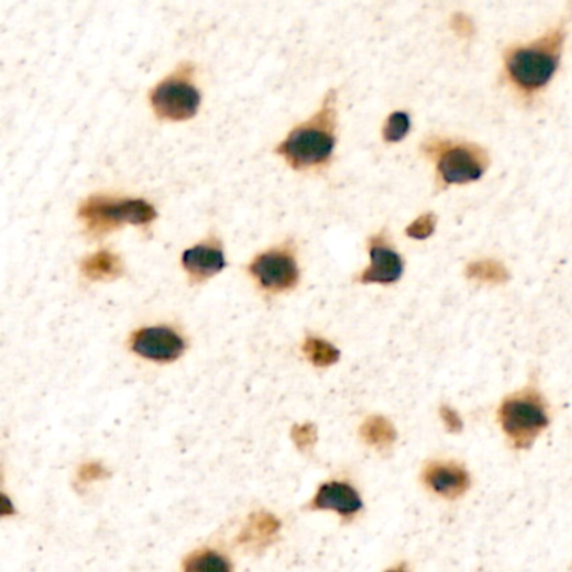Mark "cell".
Here are the masks:
<instances>
[{"mask_svg": "<svg viewBox=\"0 0 572 572\" xmlns=\"http://www.w3.org/2000/svg\"><path fill=\"white\" fill-rule=\"evenodd\" d=\"M338 143V91H327L319 109L310 120L295 124L276 153L295 171H319L325 168Z\"/></svg>", "mask_w": 572, "mask_h": 572, "instance_id": "obj_1", "label": "cell"}, {"mask_svg": "<svg viewBox=\"0 0 572 572\" xmlns=\"http://www.w3.org/2000/svg\"><path fill=\"white\" fill-rule=\"evenodd\" d=\"M568 24L569 16H564L552 29L530 44H517L505 51V79L515 91L532 98L552 81L566 44Z\"/></svg>", "mask_w": 572, "mask_h": 572, "instance_id": "obj_2", "label": "cell"}, {"mask_svg": "<svg viewBox=\"0 0 572 572\" xmlns=\"http://www.w3.org/2000/svg\"><path fill=\"white\" fill-rule=\"evenodd\" d=\"M78 218L86 235L101 239L124 225H152L158 218V212L145 199L118 197L99 192L79 203Z\"/></svg>", "mask_w": 572, "mask_h": 572, "instance_id": "obj_3", "label": "cell"}, {"mask_svg": "<svg viewBox=\"0 0 572 572\" xmlns=\"http://www.w3.org/2000/svg\"><path fill=\"white\" fill-rule=\"evenodd\" d=\"M430 156L443 185H465L477 182L490 167V156L485 148L466 141L430 138L421 145Z\"/></svg>", "mask_w": 572, "mask_h": 572, "instance_id": "obj_4", "label": "cell"}, {"mask_svg": "<svg viewBox=\"0 0 572 572\" xmlns=\"http://www.w3.org/2000/svg\"><path fill=\"white\" fill-rule=\"evenodd\" d=\"M197 66L185 61L150 91V105L161 121L182 123L197 116L201 105L200 90L195 82Z\"/></svg>", "mask_w": 572, "mask_h": 572, "instance_id": "obj_5", "label": "cell"}, {"mask_svg": "<svg viewBox=\"0 0 572 572\" xmlns=\"http://www.w3.org/2000/svg\"><path fill=\"white\" fill-rule=\"evenodd\" d=\"M247 270L262 294L280 295L294 291L301 280L294 242L286 240L257 254Z\"/></svg>", "mask_w": 572, "mask_h": 572, "instance_id": "obj_6", "label": "cell"}, {"mask_svg": "<svg viewBox=\"0 0 572 572\" xmlns=\"http://www.w3.org/2000/svg\"><path fill=\"white\" fill-rule=\"evenodd\" d=\"M498 419L517 449H529L549 425L541 395L536 389L509 396L500 404Z\"/></svg>", "mask_w": 572, "mask_h": 572, "instance_id": "obj_7", "label": "cell"}, {"mask_svg": "<svg viewBox=\"0 0 572 572\" xmlns=\"http://www.w3.org/2000/svg\"><path fill=\"white\" fill-rule=\"evenodd\" d=\"M128 342L135 355L155 363H173L186 351L185 338L171 325L139 327Z\"/></svg>", "mask_w": 572, "mask_h": 572, "instance_id": "obj_8", "label": "cell"}, {"mask_svg": "<svg viewBox=\"0 0 572 572\" xmlns=\"http://www.w3.org/2000/svg\"><path fill=\"white\" fill-rule=\"evenodd\" d=\"M368 252L372 263L359 274V284L391 286L402 278L404 262L387 231H380L368 239Z\"/></svg>", "mask_w": 572, "mask_h": 572, "instance_id": "obj_9", "label": "cell"}, {"mask_svg": "<svg viewBox=\"0 0 572 572\" xmlns=\"http://www.w3.org/2000/svg\"><path fill=\"white\" fill-rule=\"evenodd\" d=\"M227 265L223 244L215 233H210L193 247L182 254V267L192 286H201L218 276Z\"/></svg>", "mask_w": 572, "mask_h": 572, "instance_id": "obj_10", "label": "cell"}, {"mask_svg": "<svg viewBox=\"0 0 572 572\" xmlns=\"http://www.w3.org/2000/svg\"><path fill=\"white\" fill-rule=\"evenodd\" d=\"M312 509L338 512L342 517H351L363 507V500L355 489L342 482L323 483L310 502Z\"/></svg>", "mask_w": 572, "mask_h": 572, "instance_id": "obj_11", "label": "cell"}, {"mask_svg": "<svg viewBox=\"0 0 572 572\" xmlns=\"http://www.w3.org/2000/svg\"><path fill=\"white\" fill-rule=\"evenodd\" d=\"M427 485L447 498H457L464 495L470 487V477L460 465L432 464L425 470Z\"/></svg>", "mask_w": 572, "mask_h": 572, "instance_id": "obj_12", "label": "cell"}, {"mask_svg": "<svg viewBox=\"0 0 572 572\" xmlns=\"http://www.w3.org/2000/svg\"><path fill=\"white\" fill-rule=\"evenodd\" d=\"M81 276L90 282H113L123 278V259L108 248H101L79 261Z\"/></svg>", "mask_w": 572, "mask_h": 572, "instance_id": "obj_13", "label": "cell"}, {"mask_svg": "<svg viewBox=\"0 0 572 572\" xmlns=\"http://www.w3.org/2000/svg\"><path fill=\"white\" fill-rule=\"evenodd\" d=\"M465 276L480 284H504L511 278L507 267L497 259H480L468 263Z\"/></svg>", "mask_w": 572, "mask_h": 572, "instance_id": "obj_14", "label": "cell"}, {"mask_svg": "<svg viewBox=\"0 0 572 572\" xmlns=\"http://www.w3.org/2000/svg\"><path fill=\"white\" fill-rule=\"evenodd\" d=\"M302 353L314 364L316 368H327L340 361V349L331 344L329 341L317 338V336H308L302 344Z\"/></svg>", "mask_w": 572, "mask_h": 572, "instance_id": "obj_15", "label": "cell"}, {"mask_svg": "<svg viewBox=\"0 0 572 572\" xmlns=\"http://www.w3.org/2000/svg\"><path fill=\"white\" fill-rule=\"evenodd\" d=\"M361 435L366 443H370L376 449H387L389 447L395 438H396V430L395 427L388 421L387 418L372 417L368 418L363 427H361Z\"/></svg>", "mask_w": 572, "mask_h": 572, "instance_id": "obj_16", "label": "cell"}, {"mask_svg": "<svg viewBox=\"0 0 572 572\" xmlns=\"http://www.w3.org/2000/svg\"><path fill=\"white\" fill-rule=\"evenodd\" d=\"M184 572H232V564L215 551H199L186 557Z\"/></svg>", "mask_w": 572, "mask_h": 572, "instance_id": "obj_17", "label": "cell"}, {"mask_svg": "<svg viewBox=\"0 0 572 572\" xmlns=\"http://www.w3.org/2000/svg\"><path fill=\"white\" fill-rule=\"evenodd\" d=\"M278 530V522L272 515H254L246 529V541L257 542L270 539Z\"/></svg>", "mask_w": 572, "mask_h": 572, "instance_id": "obj_18", "label": "cell"}, {"mask_svg": "<svg viewBox=\"0 0 572 572\" xmlns=\"http://www.w3.org/2000/svg\"><path fill=\"white\" fill-rule=\"evenodd\" d=\"M410 128V116L404 111H395L388 116L387 123L383 126V139L387 143H398L408 135Z\"/></svg>", "mask_w": 572, "mask_h": 572, "instance_id": "obj_19", "label": "cell"}, {"mask_svg": "<svg viewBox=\"0 0 572 572\" xmlns=\"http://www.w3.org/2000/svg\"><path fill=\"white\" fill-rule=\"evenodd\" d=\"M435 229H436V215L430 212V214H423L417 220H413L406 227V235L415 240H427L428 237L434 235Z\"/></svg>", "mask_w": 572, "mask_h": 572, "instance_id": "obj_20", "label": "cell"}, {"mask_svg": "<svg viewBox=\"0 0 572 572\" xmlns=\"http://www.w3.org/2000/svg\"><path fill=\"white\" fill-rule=\"evenodd\" d=\"M293 440L295 445L301 450H308L316 443V427L310 423H304L294 427L293 430Z\"/></svg>", "mask_w": 572, "mask_h": 572, "instance_id": "obj_21", "label": "cell"}, {"mask_svg": "<svg viewBox=\"0 0 572 572\" xmlns=\"http://www.w3.org/2000/svg\"><path fill=\"white\" fill-rule=\"evenodd\" d=\"M450 24H451V29L457 32L460 37H465V39H468V37H472L475 34V26H474L472 19L465 16V14H460V12H457L455 16L451 17Z\"/></svg>", "mask_w": 572, "mask_h": 572, "instance_id": "obj_22", "label": "cell"}, {"mask_svg": "<svg viewBox=\"0 0 572 572\" xmlns=\"http://www.w3.org/2000/svg\"><path fill=\"white\" fill-rule=\"evenodd\" d=\"M440 417L443 419V423H445V427H447L449 432H451V434L462 432L464 423H462V418L458 417V413L455 410H451L449 406H442Z\"/></svg>", "mask_w": 572, "mask_h": 572, "instance_id": "obj_23", "label": "cell"}, {"mask_svg": "<svg viewBox=\"0 0 572 572\" xmlns=\"http://www.w3.org/2000/svg\"><path fill=\"white\" fill-rule=\"evenodd\" d=\"M106 475V470L99 464H86L79 470V479L96 480Z\"/></svg>", "mask_w": 572, "mask_h": 572, "instance_id": "obj_24", "label": "cell"}, {"mask_svg": "<svg viewBox=\"0 0 572 572\" xmlns=\"http://www.w3.org/2000/svg\"><path fill=\"white\" fill-rule=\"evenodd\" d=\"M388 572H403V571H388Z\"/></svg>", "mask_w": 572, "mask_h": 572, "instance_id": "obj_25", "label": "cell"}]
</instances>
